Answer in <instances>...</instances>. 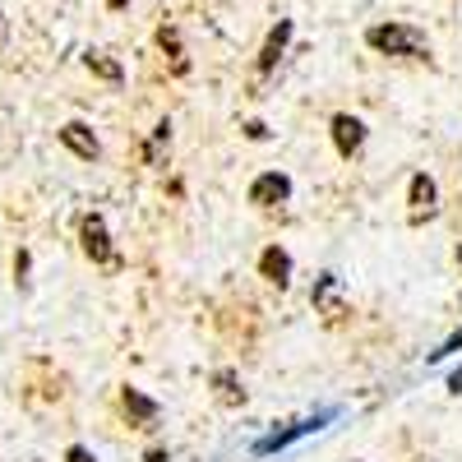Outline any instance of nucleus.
Returning a JSON list of instances; mask_svg holds the SVG:
<instances>
[{
    "mask_svg": "<svg viewBox=\"0 0 462 462\" xmlns=\"http://www.w3.org/2000/svg\"><path fill=\"white\" fill-rule=\"evenodd\" d=\"M125 411L139 416V420H152V416H158V407H152L143 393H134V389H125Z\"/></svg>",
    "mask_w": 462,
    "mask_h": 462,
    "instance_id": "10",
    "label": "nucleus"
},
{
    "mask_svg": "<svg viewBox=\"0 0 462 462\" xmlns=\"http://www.w3.org/2000/svg\"><path fill=\"white\" fill-rule=\"evenodd\" d=\"M287 42H291V19H278V28L268 32V42H263V51H259V74H268V69L282 60Z\"/></svg>",
    "mask_w": 462,
    "mask_h": 462,
    "instance_id": "4",
    "label": "nucleus"
},
{
    "mask_svg": "<svg viewBox=\"0 0 462 462\" xmlns=\"http://www.w3.org/2000/svg\"><path fill=\"white\" fill-rule=\"evenodd\" d=\"M84 245H88V254H93L97 263H106V259H111V241H106L102 217H88V222H84Z\"/></svg>",
    "mask_w": 462,
    "mask_h": 462,
    "instance_id": "7",
    "label": "nucleus"
},
{
    "mask_svg": "<svg viewBox=\"0 0 462 462\" xmlns=\"http://www.w3.org/2000/svg\"><path fill=\"white\" fill-rule=\"evenodd\" d=\"M315 305H319V310H328V319L342 315V305H337V278H333V273L319 278V287H315Z\"/></svg>",
    "mask_w": 462,
    "mask_h": 462,
    "instance_id": "8",
    "label": "nucleus"
},
{
    "mask_svg": "<svg viewBox=\"0 0 462 462\" xmlns=\"http://www.w3.org/2000/svg\"><path fill=\"white\" fill-rule=\"evenodd\" d=\"M365 42L383 56H426V32H416L411 23H374Z\"/></svg>",
    "mask_w": 462,
    "mask_h": 462,
    "instance_id": "1",
    "label": "nucleus"
},
{
    "mask_svg": "<svg viewBox=\"0 0 462 462\" xmlns=\"http://www.w3.org/2000/svg\"><path fill=\"white\" fill-rule=\"evenodd\" d=\"M60 139H65V148H69V152H79V158H88V162L97 158V139H93V130H88V125L69 121V125L60 130Z\"/></svg>",
    "mask_w": 462,
    "mask_h": 462,
    "instance_id": "6",
    "label": "nucleus"
},
{
    "mask_svg": "<svg viewBox=\"0 0 462 462\" xmlns=\"http://www.w3.org/2000/svg\"><path fill=\"white\" fill-rule=\"evenodd\" d=\"M69 462H93V457H88L84 448H69Z\"/></svg>",
    "mask_w": 462,
    "mask_h": 462,
    "instance_id": "14",
    "label": "nucleus"
},
{
    "mask_svg": "<svg viewBox=\"0 0 462 462\" xmlns=\"http://www.w3.org/2000/svg\"><path fill=\"white\" fill-rule=\"evenodd\" d=\"M457 259H462V250H457Z\"/></svg>",
    "mask_w": 462,
    "mask_h": 462,
    "instance_id": "17",
    "label": "nucleus"
},
{
    "mask_svg": "<svg viewBox=\"0 0 462 462\" xmlns=\"http://www.w3.org/2000/svg\"><path fill=\"white\" fill-rule=\"evenodd\" d=\"M217 389H222V402H241L245 398V389H236V374H231V370H217Z\"/></svg>",
    "mask_w": 462,
    "mask_h": 462,
    "instance_id": "12",
    "label": "nucleus"
},
{
    "mask_svg": "<svg viewBox=\"0 0 462 462\" xmlns=\"http://www.w3.org/2000/svg\"><path fill=\"white\" fill-rule=\"evenodd\" d=\"M333 143H337V152H346V158H352V152L365 143V125L356 121V116H333Z\"/></svg>",
    "mask_w": 462,
    "mask_h": 462,
    "instance_id": "3",
    "label": "nucleus"
},
{
    "mask_svg": "<svg viewBox=\"0 0 462 462\" xmlns=\"http://www.w3.org/2000/svg\"><path fill=\"white\" fill-rule=\"evenodd\" d=\"M259 273H263L268 282L287 287V278H291V254H287V250H278V245H268V250L259 254Z\"/></svg>",
    "mask_w": 462,
    "mask_h": 462,
    "instance_id": "5",
    "label": "nucleus"
},
{
    "mask_svg": "<svg viewBox=\"0 0 462 462\" xmlns=\"http://www.w3.org/2000/svg\"><path fill=\"white\" fill-rule=\"evenodd\" d=\"M411 208L416 213H435V180L430 176H411Z\"/></svg>",
    "mask_w": 462,
    "mask_h": 462,
    "instance_id": "9",
    "label": "nucleus"
},
{
    "mask_svg": "<svg viewBox=\"0 0 462 462\" xmlns=\"http://www.w3.org/2000/svg\"><path fill=\"white\" fill-rule=\"evenodd\" d=\"M287 195H291V180H287L282 171H263V176L250 185V204H263V208H268V204H282Z\"/></svg>",
    "mask_w": 462,
    "mask_h": 462,
    "instance_id": "2",
    "label": "nucleus"
},
{
    "mask_svg": "<svg viewBox=\"0 0 462 462\" xmlns=\"http://www.w3.org/2000/svg\"><path fill=\"white\" fill-rule=\"evenodd\" d=\"M148 462H167V453H148Z\"/></svg>",
    "mask_w": 462,
    "mask_h": 462,
    "instance_id": "16",
    "label": "nucleus"
},
{
    "mask_svg": "<svg viewBox=\"0 0 462 462\" xmlns=\"http://www.w3.org/2000/svg\"><path fill=\"white\" fill-rule=\"evenodd\" d=\"M158 42H162V51H171L176 69H185V56H180V32H176V28H162V32H158Z\"/></svg>",
    "mask_w": 462,
    "mask_h": 462,
    "instance_id": "13",
    "label": "nucleus"
},
{
    "mask_svg": "<svg viewBox=\"0 0 462 462\" xmlns=\"http://www.w3.org/2000/svg\"><path fill=\"white\" fill-rule=\"evenodd\" d=\"M448 389H453V393H462V370H457V374L448 379Z\"/></svg>",
    "mask_w": 462,
    "mask_h": 462,
    "instance_id": "15",
    "label": "nucleus"
},
{
    "mask_svg": "<svg viewBox=\"0 0 462 462\" xmlns=\"http://www.w3.org/2000/svg\"><path fill=\"white\" fill-rule=\"evenodd\" d=\"M88 69H97L102 79H111V84H121V65H116V60H106L102 51H88Z\"/></svg>",
    "mask_w": 462,
    "mask_h": 462,
    "instance_id": "11",
    "label": "nucleus"
}]
</instances>
